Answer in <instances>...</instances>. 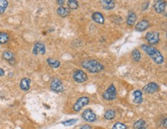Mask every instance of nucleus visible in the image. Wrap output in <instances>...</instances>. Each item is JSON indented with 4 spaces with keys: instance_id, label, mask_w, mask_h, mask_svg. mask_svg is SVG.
Listing matches in <instances>:
<instances>
[{
    "instance_id": "nucleus-1",
    "label": "nucleus",
    "mask_w": 167,
    "mask_h": 129,
    "mask_svg": "<svg viewBox=\"0 0 167 129\" xmlns=\"http://www.w3.org/2000/svg\"><path fill=\"white\" fill-rule=\"evenodd\" d=\"M141 48L147 55H149V57L152 58V60L156 64H161L164 62V57L163 55L159 52V51L154 48L153 46L149 45H142Z\"/></svg>"
},
{
    "instance_id": "nucleus-2",
    "label": "nucleus",
    "mask_w": 167,
    "mask_h": 129,
    "mask_svg": "<svg viewBox=\"0 0 167 129\" xmlns=\"http://www.w3.org/2000/svg\"><path fill=\"white\" fill-rule=\"evenodd\" d=\"M82 66L91 73H99L104 69V66L100 62L94 59L85 61L82 63Z\"/></svg>"
},
{
    "instance_id": "nucleus-3",
    "label": "nucleus",
    "mask_w": 167,
    "mask_h": 129,
    "mask_svg": "<svg viewBox=\"0 0 167 129\" xmlns=\"http://www.w3.org/2000/svg\"><path fill=\"white\" fill-rule=\"evenodd\" d=\"M103 98L105 100H107V101H112L116 98V87L113 84L110 85V87L107 88V90L103 93Z\"/></svg>"
},
{
    "instance_id": "nucleus-4",
    "label": "nucleus",
    "mask_w": 167,
    "mask_h": 129,
    "mask_svg": "<svg viewBox=\"0 0 167 129\" xmlns=\"http://www.w3.org/2000/svg\"><path fill=\"white\" fill-rule=\"evenodd\" d=\"M146 41L149 43L150 45H156L159 41V33L157 32H147L145 36Z\"/></svg>"
},
{
    "instance_id": "nucleus-5",
    "label": "nucleus",
    "mask_w": 167,
    "mask_h": 129,
    "mask_svg": "<svg viewBox=\"0 0 167 129\" xmlns=\"http://www.w3.org/2000/svg\"><path fill=\"white\" fill-rule=\"evenodd\" d=\"M73 80L76 81V82L83 83L87 81L88 75H87L86 72H84V71L80 70V69H78V70H76L73 72Z\"/></svg>"
},
{
    "instance_id": "nucleus-6",
    "label": "nucleus",
    "mask_w": 167,
    "mask_h": 129,
    "mask_svg": "<svg viewBox=\"0 0 167 129\" xmlns=\"http://www.w3.org/2000/svg\"><path fill=\"white\" fill-rule=\"evenodd\" d=\"M89 103V99L87 97H81L77 100L76 103L74 104L73 105V110L75 111H79L84 106L87 105Z\"/></svg>"
},
{
    "instance_id": "nucleus-7",
    "label": "nucleus",
    "mask_w": 167,
    "mask_h": 129,
    "mask_svg": "<svg viewBox=\"0 0 167 129\" xmlns=\"http://www.w3.org/2000/svg\"><path fill=\"white\" fill-rule=\"evenodd\" d=\"M50 88L53 92H57V93L62 92L64 91V86H63V84H62V81H61L59 78H54V79L52 81V82H51L50 85Z\"/></svg>"
},
{
    "instance_id": "nucleus-8",
    "label": "nucleus",
    "mask_w": 167,
    "mask_h": 129,
    "mask_svg": "<svg viewBox=\"0 0 167 129\" xmlns=\"http://www.w3.org/2000/svg\"><path fill=\"white\" fill-rule=\"evenodd\" d=\"M159 90V86L156 82H150L142 88V91L146 94H153Z\"/></svg>"
},
{
    "instance_id": "nucleus-9",
    "label": "nucleus",
    "mask_w": 167,
    "mask_h": 129,
    "mask_svg": "<svg viewBox=\"0 0 167 129\" xmlns=\"http://www.w3.org/2000/svg\"><path fill=\"white\" fill-rule=\"evenodd\" d=\"M166 6V2L165 0H157L154 3L153 8L156 13H162L165 10Z\"/></svg>"
},
{
    "instance_id": "nucleus-10",
    "label": "nucleus",
    "mask_w": 167,
    "mask_h": 129,
    "mask_svg": "<svg viewBox=\"0 0 167 129\" xmlns=\"http://www.w3.org/2000/svg\"><path fill=\"white\" fill-rule=\"evenodd\" d=\"M32 53L36 55H39V54L44 55L46 53V46L42 42H36L34 45V47L32 49Z\"/></svg>"
},
{
    "instance_id": "nucleus-11",
    "label": "nucleus",
    "mask_w": 167,
    "mask_h": 129,
    "mask_svg": "<svg viewBox=\"0 0 167 129\" xmlns=\"http://www.w3.org/2000/svg\"><path fill=\"white\" fill-rule=\"evenodd\" d=\"M83 117L88 122H93L96 120V114L91 109H86L83 111Z\"/></svg>"
},
{
    "instance_id": "nucleus-12",
    "label": "nucleus",
    "mask_w": 167,
    "mask_h": 129,
    "mask_svg": "<svg viewBox=\"0 0 167 129\" xmlns=\"http://www.w3.org/2000/svg\"><path fill=\"white\" fill-rule=\"evenodd\" d=\"M149 27V22L147 20H142L136 25L135 29L137 32H143Z\"/></svg>"
},
{
    "instance_id": "nucleus-13",
    "label": "nucleus",
    "mask_w": 167,
    "mask_h": 129,
    "mask_svg": "<svg viewBox=\"0 0 167 129\" xmlns=\"http://www.w3.org/2000/svg\"><path fill=\"white\" fill-rule=\"evenodd\" d=\"M92 19L96 23H98V24H100V25H103L105 22L104 16H103V14L101 13V12H99L92 13Z\"/></svg>"
},
{
    "instance_id": "nucleus-14",
    "label": "nucleus",
    "mask_w": 167,
    "mask_h": 129,
    "mask_svg": "<svg viewBox=\"0 0 167 129\" xmlns=\"http://www.w3.org/2000/svg\"><path fill=\"white\" fill-rule=\"evenodd\" d=\"M101 5L105 10H112L116 5L114 0H101Z\"/></svg>"
},
{
    "instance_id": "nucleus-15",
    "label": "nucleus",
    "mask_w": 167,
    "mask_h": 129,
    "mask_svg": "<svg viewBox=\"0 0 167 129\" xmlns=\"http://www.w3.org/2000/svg\"><path fill=\"white\" fill-rule=\"evenodd\" d=\"M136 19H137V16H136L135 12H129L128 14V16H127V18H126V23L129 26H133L135 24Z\"/></svg>"
},
{
    "instance_id": "nucleus-16",
    "label": "nucleus",
    "mask_w": 167,
    "mask_h": 129,
    "mask_svg": "<svg viewBox=\"0 0 167 129\" xmlns=\"http://www.w3.org/2000/svg\"><path fill=\"white\" fill-rule=\"evenodd\" d=\"M133 96H134V100L133 102L135 104H141L142 102V93L140 90H136L133 92Z\"/></svg>"
},
{
    "instance_id": "nucleus-17",
    "label": "nucleus",
    "mask_w": 167,
    "mask_h": 129,
    "mask_svg": "<svg viewBox=\"0 0 167 129\" xmlns=\"http://www.w3.org/2000/svg\"><path fill=\"white\" fill-rule=\"evenodd\" d=\"M57 14L60 17L65 18V17H67L70 14V10L68 8H66V7L60 6L57 9Z\"/></svg>"
},
{
    "instance_id": "nucleus-18",
    "label": "nucleus",
    "mask_w": 167,
    "mask_h": 129,
    "mask_svg": "<svg viewBox=\"0 0 167 129\" xmlns=\"http://www.w3.org/2000/svg\"><path fill=\"white\" fill-rule=\"evenodd\" d=\"M30 79L28 78H23L20 81V88L23 91H28L30 88Z\"/></svg>"
},
{
    "instance_id": "nucleus-19",
    "label": "nucleus",
    "mask_w": 167,
    "mask_h": 129,
    "mask_svg": "<svg viewBox=\"0 0 167 129\" xmlns=\"http://www.w3.org/2000/svg\"><path fill=\"white\" fill-rule=\"evenodd\" d=\"M2 58L10 63H12V62H14V59H15V55L11 51H5L2 54Z\"/></svg>"
},
{
    "instance_id": "nucleus-20",
    "label": "nucleus",
    "mask_w": 167,
    "mask_h": 129,
    "mask_svg": "<svg viewBox=\"0 0 167 129\" xmlns=\"http://www.w3.org/2000/svg\"><path fill=\"white\" fill-rule=\"evenodd\" d=\"M47 63H48L49 66L54 68V69L59 68L60 66V62L59 60L53 59V58H49L47 59Z\"/></svg>"
},
{
    "instance_id": "nucleus-21",
    "label": "nucleus",
    "mask_w": 167,
    "mask_h": 129,
    "mask_svg": "<svg viewBox=\"0 0 167 129\" xmlns=\"http://www.w3.org/2000/svg\"><path fill=\"white\" fill-rule=\"evenodd\" d=\"M67 5H68V9L72 10H76L79 8V3L76 0H68Z\"/></svg>"
},
{
    "instance_id": "nucleus-22",
    "label": "nucleus",
    "mask_w": 167,
    "mask_h": 129,
    "mask_svg": "<svg viewBox=\"0 0 167 129\" xmlns=\"http://www.w3.org/2000/svg\"><path fill=\"white\" fill-rule=\"evenodd\" d=\"M145 127H146V122H145L143 119L138 120L137 122H136L133 124L134 129L142 128H145Z\"/></svg>"
},
{
    "instance_id": "nucleus-23",
    "label": "nucleus",
    "mask_w": 167,
    "mask_h": 129,
    "mask_svg": "<svg viewBox=\"0 0 167 129\" xmlns=\"http://www.w3.org/2000/svg\"><path fill=\"white\" fill-rule=\"evenodd\" d=\"M132 58H133V61L135 62H140V58H141V53L138 49H134L132 52Z\"/></svg>"
},
{
    "instance_id": "nucleus-24",
    "label": "nucleus",
    "mask_w": 167,
    "mask_h": 129,
    "mask_svg": "<svg viewBox=\"0 0 167 129\" xmlns=\"http://www.w3.org/2000/svg\"><path fill=\"white\" fill-rule=\"evenodd\" d=\"M116 116V112L113 110H108L105 111L104 117L106 120H112Z\"/></svg>"
},
{
    "instance_id": "nucleus-25",
    "label": "nucleus",
    "mask_w": 167,
    "mask_h": 129,
    "mask_svg": "<svg viewBox=\"0 0 167 129\" xmlns=\"http://www.w3.org/2000/svg\"><path fill=\"white\" fill-rule=\"evenodd\" d=\"M9 2L7 0H0V14L4 13L7 9Z\"/></svg>"
},
{
    "instance_id": "nucleus-26",
    "label": "nucleus",
    "mask_w": 167,
    "mask_h": 129,
    "mask_svg": "<svg viewBox=\"0 0 167 129\" xmlns=\"http://www.w3.org/2000/svg\"><path fill=\"white\" fill-rule=\"evenodd\" d=\"M9 35L5 32H0V44H5L9 41Z\"/></svg>"
},
{
    "instance_id": "nucleus-27",
    "label": "nucleus",
    "mask_w": 167,
    "mask_h": 129,
    "mask_svg": "<svg viewBox=\"0 0 167 129\" xmlns=\"http://www.w3.org/2000/svg\"><path fill=\"white\" fill-rule=\"evenodd\" d=\"M127 127H126V124H123V123H120V122H117L116 124L113 125L112 127V129H126Z\"/></svg>"
},
{
    "instance_id": "nucleus-28",
    "label": "nucleus",
    "mask_w": 167,
    "mask_h": 129,
    "mask_svg": "<svg viewBox=\"0 0 167 129\" xmlns=\"http://www.w3.org/2000/svg\"><path fill=\"white\" fill-rule=\"evenodd\" d=\"M76 122H77V120L76 119H69L66 121V122H62V124L65 125V126H71L73 124H76Z\"/></svg>"
},
{
    "instance_id": "nucleus-29",
    "label": "nucleus",
    "mask_w": 167,
    "mask_h": 129,
    "mask_svg": "<svg viewBox=\"0 0 167 129\" xmlns=\"http://www.w3.org/2000/svg\"><path fill=\"white\" fill-rule=\"evenodd\" d=\"M79 129H92V127L89 124H85V125H83Z\"/></svg>"
},
{
    "instance_id": "nucleus-30",
    "label": "nucleus",
    "mask_w": 167,
    "mask_h": 129,
    "mask_svg": "<svg viewBox=\"0 0 167 129\" xmlns=\"http://www.w3.org/2000/svg\"><path fill=\"white\" fill-rule=\"evenodd\" d=\"M55 1H56L58 5H60L62 6V5L65 4V1H66V0H55Z\"/></svg>"
},
{
    "instance_id": "nucleus-31",
    "label": "nucleus",
    "mask_w": 167,
    "mask_h": 129,
    "mask_svg": "<svg viewBox=\"0 0 167 129\" xmlns=\"http://www.w3.org/2000/svg\"><path fill=\"white\" fill-rule=\"evenodd\" d=\"M148 6H149V2H146L145 4L142 5V10H146V9L148 8Z\"/></svg>"
},
{
    "instance_id": "nucleus-32",
    "label": "nucleus",
    "mask_w": 167,
    "mask_h": 129,
    "mask_svg": "<svg viewBox=\"0 0 167 129\" xmlns=\"http://www.w3.org/2000/svg\"><path fill=\"white\" fill-rule=\"evenodd\" d=\"M5 75V71H3V69L0 68V76H3Z\"/></svg>"
},
{
    "instance_id": "nucleus-33",
    "label": "nucleus",
    "mask_w": 167,
    "mask_h": 129,
    "mask_svg": "<svg viewBox=\"0 0 167 129\" xmlns=\"http://www.w3.org/2000/svg\"><path fill=\"white\" fill-rule=\"evenodd\" d=\"M166 119H165L164 120V127H165V128H166Z\"/></svg>"
},
{
    "instance_id": "nucleus-34",
    "label": "nucleus",
    "mask_w": 167,
    "mask_h": 129,
    "mask_svg": "<svg viewBox=\"0 0 167 129\" xmlns=\"http://www.w3.org/2000/svg\"><path fill=\"white\" fill-rule=\"evenodd\" d=\"M139 129H147L146 127H145V128H139Z\"/></svg>"
}]
</instances>
